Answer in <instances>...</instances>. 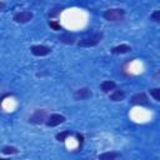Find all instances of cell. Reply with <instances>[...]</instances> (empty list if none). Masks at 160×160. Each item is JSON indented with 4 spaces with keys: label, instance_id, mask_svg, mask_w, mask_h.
I'll return each instance as SVG.
<instances>
[{
    "label": "cell",
    "instance_id": "cell-1",
    "mask_svg": "<svg viewBox=\"0 0 160 160\" xmlns=\"http://www.w3.org/2000/svg\"><path fill=\"white\" fill-rule=\"evenodd\" d=\"M102 16L105 20L108 21H120L124 19L125 16V10L122 9H119V8H115V9H109V10H105L102 12Z\"/></svg>",
    "mask_w": 160,
    "mask_h": 160
},
{
    "label": "cell",
    "instance_id": "cell-2",
    "mask_svg": "<svg viewBox=\"0 0 160 160\" xmlns=\"http://www.w3.org/2000/svg\"><path fill=\"white\" fill-rule=\"evenodd\" d=\"M102 36H104L102 32H96V34H94L91 36H88V38L81 39L78 42V45L81 46V48H91V46H95V45H98L102 40Z\"/></svg>",
    "mask_w": 160,
    "mask_h": 160
},
{
    "label": "cell",
    "instance_id": "cell-3",
    "mask_svg": "<svg viewBox=\"0 0 160 160\" xmlns=\"http://www.w3.org/2000/svg\"><path fill=\"white\" fill-rule=\"evenodd\" d=\"M34 18L32 12L31 11H28V10H24V11H19L14 15L12 20L18 24H25V22H29L31 19Z\"/></svg>",
    "mask_w": 160,
    "mask_h": 160
},
{
    "label": "cell",
    "instance_id": "cell-4",
    "mask_svg": "<svg viewBox=\"0 0 160 160\" xmlns=\"http://www.w3.org/2000/svg\"><path fill=\"white\" fill-rule=\"evenodd\" d=\"M30 51L35 56H46L51 52V49L45 45H32L30 48Z\"/></svg>",
    "mask_w": 160,
    "mask_h": 160
},
{
    "label": "cell",
    "instance_id": "cell-5",
    "mask_svg": "<svg viewBox=\"0 0 160 160\" xmlns=\"http://www.w3.org/2000/svg\"><path fill=\"white\" fill-rule=\"evenodd\" d=\"M66 119H65V116L64 115H60V114H51L48 119H46V125L48 126H50V128H52V126H58V125H60V124H62L64 121H65Z\"/></svg>",
    "mask_w": 160,
    "mask_h": 160
},
{
    "label": "cell",
    "instance_id": "cell-6",
    "mask_svg": "<svg viewBox=\"0 0 160 160\" xmlns=\"http://www.w3.org/2000/svg\"><path fill=\"white\" fill-rule=\"evenodd\" d=\"M46 120V111L45 110H36L29 119L31 124H42Z\"/></svg>",
    "mask_w": 160,
    "mask_h": 160
},
{
    "label": "cell",
    "instance_id": "cell-7",
    "mask_svg": "<svg viewBox=\"0 0 160 160\" xmlns=\"http://www.w3.org/2000/svg\"><path fill=\"white\" fill-rule=\"evenodd\" d=\"M131 104L140 105V106H148L149 101H148V98H146V95L144 92H138L131 98Z\"/></svg>",
    "mask_w": 160,
    "mask_h": 160
},
{
    "label": "cell",
    "instance_id": "cell-8",
    "mask_svg": "<svg viewBox=\"0 0 160 160\" xmlns=\"http://www.w3.org/2000/svg\"><path fill=\"white\" fill-rule=\"evenodd\" d=\"M91 96V91L88 88H80L74 92V99L75 100H85Z\"/></svg>",
    "mask_w": 160,
    "mask_h": 160
},
{
    "label": "cell",
    "instance_id": "cell-9",
    "mask_svg": "<svg viewBox=\"0 0 160 160\" xmlns=\"http://www.w3.org/2000/svg\"><path fill=\"white\" fill-rule=\"evenodd\" d=\"M130 50H131V48H130L129 45H126V44H121V45L114 46L110 51H111L112 54H115V55H119V54H126V52H129Z\"/></svg>",
    "mask_w": 160,
    "mask_h": 160
},
{
    "label": "cell",
    "instance_id": "cell-10",
    "mask_svg": "<svg viewBox=\"0 0 160 160\" xmlns=\"http://www.w3.org/2000/svg\"><path fill=\"white\" fill-rule=\"evenodd\" d=\"M120 152H116V151H108V152H104L101 155H99V159L100 160H114V159H118L120 158Z\"/></svg>",
    "mask_w": 160,
    "mask_h": 160
},
{
    "label": "cell",
    "instance_id": "cell-11",
    "mask_svg": "<svg viewBox=\"0 0 160 160\" xmlns=\"http://www.w3.org/2000/svg\"><path fill=\"white\" fill-rule=\"evenodd\" d=\"M115 86H116V84H115L114 81L106 80V81H104V82L101 84V90H102L104 92H110L111 90L115 89Z\"/></svg>",
    "mask_w": 160,
    "mask_h": 160
},
{
    "label": "cell",
    "instance_id": "cell-12",
    "mask_svg": "<svg viewBox=\"0 0 160 160\" xmlns=\"http://www.w3.org/2000/svg\"><path fill=\"white\" fill-rule=\"evenodd\" d=\"M124 98H125V94H124L122 90H115L110 94V99L112 101H121Z\"/></svg>",
    "mask_w": 160,
    "mask_h": 160
},
{
    "label": "cell",
    "instance_id": "cell-13",
    "mask_svg": "<svg viewBox=\"0 0 160 160\" xmlns=\"http://www.w3.org/2000/svg\"><path fill=\"white\" fill-rule=\"evenodd\" d=\"M59 40H60L61 42H64V44H70V45L75 42V38H74L72 35H69V34L61 35V36L59 38Z\"/></svg>",
    "mask_w": 160,
    "mask_h": 160
},
{
    "label": "cell",
    "instance_id": "cell-14",
    "mask_svg": "<svg viewBox=\"0 0 160 160\" xmlns=\"http://www.w3.org/2000/svg\"><path fill=\"white\" fill-rule=\"evenodd\" d=\"M19 150L15 148V146H4L1 149V152L5 154V155H11V154H16Z\"/></svg>",
    "mask_w": 160,
    "mask_h": 160
},
{
    "label": "cell",
    "instance_id": "cell-15",
    "mask_svg": "<svg viewBox=\"0 0 160 160\" xmlns=\"http://www.w3.org/2000/svg\"><path fill=\"white\" fill-rule=\"evenodd\" d=\"M71 135V132L70 131H61V132H59V134H56V140H59V141H65L66 140V138L68 136H70Z\"/></svg>",
    "mask_w": 160,
    "mask_h": 160
},
{
    "label": "cell",
    "instance_id": "cell-16",
    "mask_svg": "<svg viewBox=\"0 0 160 160\" xmlns=\"http://www.w3.org/2000/svg\"><path fill=\"white\" fill-rule=\"evenodd\" d=\"M150 95H151L156 101H159V100H160V89H158V88L150 89Z\"/></svg>",
    "mask_w": 160,
    "mask_h": 160
},
{
    "label": "cell",
    "instance_id": "cell-17",
    "mask_svg": "<svg viewBox=\"0 0 160 160\" xmlns=\"http://www.w3.org/2000/svg\"><path fill=\"white\" fill-rule=\"evenodd\" d=\"M49 25H50V28L52 29V30H60L61 29V26H60V24L58 22V21H54V20H51V21H49Z\"/></svg>",
    "mask_w": 160,
    "mask_h": 160
},
{
    "label": "cell",
    "instance_id": "cell-18",
    "mask_svg": "<svg viewBox=\"0 0 160 160\" xmlns=\"http://www.w3.org/2000/svg\"><path fill=\"white\" fill-rule=\"evenodd\" d=\"M151 20H154L155 22H159V21H160V11H159V10H155V11L151 14Z\"/></svg>",
    "mask_w": 160,
    "mask_h": 160
},
{
    "label": "cell",
    "instance_id": "cell-19",
    "mask_svg": "<svg viewBox=\"0 0 160 160\" xmlns=\"http://www.w3.org/2000/svg\"><path fill=\"white\" fill-rule=\"evenodd\" d=\"M5 9V2H2V1H0V11H2Z\"/></svg>",
    "mask_w": 160,
    "mask_h": 160
}]
</instances>
